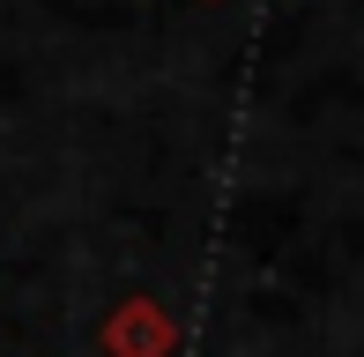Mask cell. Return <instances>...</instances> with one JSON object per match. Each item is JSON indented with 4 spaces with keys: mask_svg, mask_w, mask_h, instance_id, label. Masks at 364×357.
I'll use <instances>...</instances> for the list:
<instances>
[{
    "mask_svg": "<svg viewBox=\"0 0 364 357\" xmlns=\"http://www.w3.org/2000/svg\"><path fill=\"white\" fill-rule=\"evenodd\" d=\"M97 343H105V357H178V320L164 313V298L134 290V298H119L105 313Z\"/></svg>",
    "mask_w": 364,
    "mask_h": 357,
    "instance_id": "obj_1",
    "label": "cell"
}]
</instances>
